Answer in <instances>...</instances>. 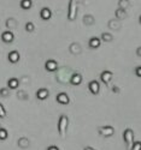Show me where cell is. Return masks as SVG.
Segmentation results:
<instances>
[{
	"label": "cell",
	"instance_id": "6da1fadb",
	"mask_svg": "<svg viewBox=\"0 0 141 150\" xmlns=\"http://www.w3.org/2000/svg\"><path fill=\"white\" fill-rule=\"evenodd\" d=\"M58 72H57V81L59 82V83H62V84H65V83H68L69 81H70V77H71V74L74 73L69 67H62V69H59V70H57Z\"/></svg>",
	"mask_w": 141,
	"mask_h": 150
},
{
	"label": "cell",
	"instance_id": "7a4b0ae2",
	"mask_svg": "<svg viewBox=\"0 0 141 150\" xmlns=\"http://www.w3.org/2000/svg\"><path fill=\"white\" fill-rule=\"evenodd\" d=\"M68 125H69V118L65 114H62L59 117L58 120V133L62 138H64L67 134V130H68Z\"/></svg>",
	"mask_w": 141,
	"mask_h": 150
},
{
	"label": "cell",
	"instance_id": "3957f363",
	"mask_svg": "<svg viewBox=\"0 0 141 150\" xmlns=\"http://www.w3.org/2000/svg\"><path fill=\"white\" fill-rule=\"evenodd\" d=\"M76 16H77V1L76 0H70L69 10H68V19L72 22L76 19Z\"/></svg>",
	"mask_w": 141,
	"mask_h": 150
},
{
	"label": "cell",
	"instance_id": "277c9868",
	"mask_svg": "<svg viewBox=\"0 0 141 150\" xmlns=\"http://www.w3.org/2000/svg\"><path fill=\"white\" fill-rule=\"evenodd\" d=\"M123 141L125 143L127 149L129 150V148L134 143V131L132 129H125L124 130V132H123Z\"/></svg>",
	"mask_w": 141,
	"mask_h": 150
},
{
	"label": "cell",
	"instance_id": "5b68a950",
	"mask_svg": "<svg viewBox=\"0 0 141 150\" xmlns=\"http://www.w3.org/2000/svg\"><path fill=\"white\" fill-rule=\"evenodd\" d=\"M98 132L101 137H104V138H110L115 134V129L110 125H106V126H99L98 127Z\"/></svg>",
	"mask_w": 141,
	"mask_h": 150
},
{
	"label": "cell",
	"instance_id": "8992f818",
	"mask_svg": "<svg viewBox=\"0 0 141 150\" xmlns=\"http://www.w3.org/2000/svg\"><path fill=\"white\" fill-rule=\"evenodd\" d=\"M112 77H113V73L109 70H105V71H102L100 73V81L104 83L105 85H109L110 82L112 81Z\"/></svg>",
	"mask_w": 141,
	"mask_h": 150
},
{
	"label": "cell",
	"instance_id": "52a82bcc",
	"mask_svg": "<svg viewBox=\"0 0 141 150\" xmlns=\"http://www.w3.org/2000/svg\"><path fill=\"white\" fill-rule=\"evenodd\" d=\"M88 89H89V91H91L93 95H98L99 94V91H100V84H99V82L98 81H91L88 83Z\"/></svg>",
	"mask_w": 141,
	"mask_h": 150
},
{
	"label": "cell",
	"instance_id": "ba28073f",
	"mask_svg": "<svg viewBox=\"0 0 141 150\" xmlns=\"http://www.w3.org/2000/svg\"><path fill=\"white\" fill-rule=\"evenodd\" d=\"M45 69L48 71V72H56L58 70V64L57 61L53 60V59H49L45 62Z\"/></svg>",
	"mask_w": 141,
	"mask_h": 150
},
{
	"label": "cell",
	"instance_id": "9c48e42d",
	"mask_svg": "<svg viewBox=\"0 0 141 150\" xmlns=\"http://www.w3.org/2000/svg\"><path fill=\"white\" fill-rule=\"evenodd\" d=\"M56 100H57V102L60 103V105H68L70 102V97L67 93H59L56 96Z\"/></svg>",
	"mask_w": 141,
	"mask_h": 150
},
{
	"label": "cell",
	"instance_id": "30bf717a",
	"mask_svg": "<svg viewBox=\"0 0 141 150\" xmlns=\"http://www.w3.org/2000/svg\"><path fill=\"white\" fill-rule=\"evenodd\" d=\"M69 83H71L72 85H80L82 83V74L79 72H74L70 77Z\"/></svg>",
	"mask_w": 141,
	"mask_h": 150
},
{
	"label": "cell",
	"instance_id": "8fae6325",
	"mask_svg": "<svg viewBox=\"0 0 141 150\" xmlns=\"http://www.w3.org/2000/svg\"><path fill=\"white\" fill-rule=\"evenodd\" d=\"M1 40H3V42H5V43H11L12 41L15 40V35H14V33H12V31L6 30V31H4V33L1 34Z\"/></svg>",
	"mask_w": 141,
	"mask_h": 150
},
{
	"label": "cell",
	"instance_id": "7c38bea8",
	"mask_svg": "<svg viewBox=\"0 0 141 150\" xmlns=\"http://www.w3.org/2000/svg\"><path fill=\"white\" fill-rule=\"evenodd\" d=\"M100 45H101V41H100L99 37H97V36L91 37V39H89V41H88V46H89V48H92V49L99 48Z\"/></svg>",
	"mask_w": 141,
	"mask_h": 150
},
{
	"label": "cell",
	"instance_id": "4fadbf2b",
	"mask_svg": "<svg viewBox=\"0 0 141 150\" xmlns=\"http://www.w3.org/2000/svg\"><path fill=\"white\" fill-rule=\"evenodd\" d=\"M48 96H49V91H48V89H46V88H40L39 90L36 91V97L39 98V100H41V101L46 100Z\"/></svg>",
	"mask_w": 141,
	"mask_h": 150
},
{
	"label": "cell",
	"instance_id": "5bb4252c",
	"mask_svg": "<svg viewBox=\"0 0 141 150\" xmlns=\"http://www.w3.org/2000/svg\"><path fill=\"white\" fill-rule=\"evenodd\" d=\"M19 58H21V55H19V53L17 51H11L9 53V55H7L9 61L12 62V64H16V62H18L19 61Z\"/></svg>",
	"mask_w": 141,
	"mask_h": 150
},
{
	"label": "cell",
	"instance_id": "9a60e30c",
	"mask_svg": "<svg viewBox=\"0 0 141 150\" xmlns=\"http://www.w3.org/2000/svg\"><path fill=\"white\" fill-rule=\"evenodd\" d=\"M40 17L44 19V21H48L51 17H52V11L48 7H42L41 11H40Z\"/></svg>",
	"mask_w": 141,
	"mask_h": 150
},
{
	"label": "cell",
	"instance_id": "2e32d148",
	"mask_svg": "<svg viewBox=\"0 0 141 150\" xmlns=\"http://www.w3.org/2000/svg\"><path fill=\"white\" fill-rule=\"evenodd\" d=\"M69 51H70V53H71V54L77 55V54H80V53L82 52V48H81L80 43H77V42H74V43H71V45H70V47H69Z\"/></svg>",
	"mask_w": 141,
	"mask_h": 150
},
{
	"label": "cell",
	"instance_id": "e0dca14e",
	"mask_svg": "<svg viewBox=\"0 0 141 150\" xmlns=\"http://www.w3.org/2000/svg\"><path fill=\"white\" fill-rule=\"evenodd\" d=\"M18 85H19V79L18 78H15V77H12L7 81V88L10 90H14V89H17L18 88Z\"/></svg>",
	"mask_w": 141,
	"mask_h": 150
},
{
	"label": "cell",
	"instance_id": "ac0fdd59",
	"mask_svg": "<svg viewBox=\"0 0 141 150\" xmlns=\"http://www.w3.org/2000/svg\"><path fill=\"white\" fill-rule=\"evenodd\" d=\"M29 144H30V142L27 137H21V138H18V141H17V145L21 149H27L29 146Z\"/></svg>",
	"mask_w": 141,
	"mask_h": 150
},
{
	"label": "cell",
	"instance_id": "d6986e66",
	"mask_svg": "<svg viewBox=\"0 0 141 150\" xmlns=\"http://www.w3.org/2000/svg\"><path fill=\"white\" fill-rule=\"evenodd\" d=\"M115 16H116V19L117 21H122V19H125L127 18V11L125 10H122V8H117L116 11H115Z\"/></svg>",
	"mask_w": 141,
	"mask_h": 150
},
{
	"label": "cell",
	"instance_id": "ffe728a7",
	"mask_svg": "<svg viewBox=\"0 0 141 150\" xmlns=\"http://www.w3.org/2000/svg\"><path fill=\"white\" fill-rule=\"evenodd\" d=\"M83 23L86 24V25L91 27V25H93V24L95 23V19H94V17L92 15H84L83 16Z\"/></svg>",
	"mask_w": 141,
	"mask_h": 150
},
{
	"label": "cell",
	"instance_id": "44dd1931",
	"mask_svg": "<svg viewBox=\"0 0 141 150\" xmlns=\"http://www.w3.org/2000/svg\"><path fill=\"white\" fill-rule=\"evenodd\" d=\"M5 24H6V27H7V29H9L10 31H11V29H15V28H17V25H18V23L16 22L15 18H9Z\"/></svg>",
	"mask_w": 141,
	"mask_h": 150
},
{
	"label": "cell",
	"instance_id": "7402d4cb",
	"mask_svg": "<svg viewBox=\"0 0 141 150\" xmlns=\"http://www.w3.org/2000/svg\"><path fill=\"white\" fill-rule=\"evenodd\" d=\"M109 28L110 29H115V30L121 29V22L117 21V19H111L109 22Z\"/></svg>",
	"mask_w": 141,
	"mask_h": 150
},
{
	"label": "cell",
	"instance_id": "603a6c76",
	"mask_svg": "<svg viewBox=\"0 0 141 150\" xmlns=\"http://www.w3.org/2000/svg\"><path fill=\"white\" fill-rule=\"evenodd\" d=\"M99 39H100V41L111 42V41L113 40V36H112V34H110V33H102V34H101V36L99 37Z\"/></svg>",
	"mask_w": 141,
	"mask_h": 150
},
{
	"label": "cell",
	"instance_id": "cb8c5ba5",
	"mask_svg": "<svg viewBox=\"0 0 141 150\" xmlns=\"http://www.w3.org/2000/svg\"><path fill=\"white\" fill-rule=\"evenodd\" d=\"M31 6H33L31 0H22V1H21V7L23 10H29Z\"/></svg>",
	"mask_w": 141,
	"mask_h": 150
},
{
	"label": "cell",
	"instance_id": "d4e9b609",
	"mask_svg": "<svg viewBox=\"0 0 141 150\" xmlns=\"http://www.w3.org/2000/svg\"><path fill=\"white\" fill-rule=\"evenodd\" d=\"M17 97L19 98V100H28V93L25 91V90H18L17 91Z\"/></svg>",
	"mask_w": 141,
	"mask_h": 150
},
{
	"label": "cell",
	"instance_id": "484cf974",
	"mask_svg": "<svg viewBox=\"0 0 141 150\" xmlns=\"http://www.w3.org/2000/svg\"><path fill=\"white\" fill-rule=\"evenodd\" d=\"M7 137H9V132H7V130L4 129V127H1V129H0V141H5V139H7Z\"/></svg>",
	"mask_w": 141,
	"mask_h": 150
},
{
	"label": "cell",
	"instance_id": "4316f807",
	"mask_svg": "<svg viewBox=\"0 0 141 150\" xmlns=\"http://www.w3.org/2000/svg\"><path fill=\"white\" fill-rule=\"evenodd\" d=\"M25 30H27L28 33H33L35 30V25L33 22H27V24H25Z\"/></svg>",
	"mask_w": 141,
	"mask_h": 150
},
{
	"label": "cell",
	"instance_id": "83f0119b",
	"mask_svg": "<svg viewBox=\"0 0 141 150\" xmlns=\"http://www.w3.org/2000/svg\"><path fill=\"white\" fill-rule=\"evenodd\" d=\"M129 150H141V142L140 141H134V143L132 144Z\"/></svg>",
	"mask_w": 141,
	"mask_h": 150
},
{
	"label": "cell",
	"instance_id": "f1b7e54d",
	"mask_svg": "<svg viewBox=\"0 0 141 150\" xmlns=\"http://www.w3.org/2000/svg\"><path fill=\"white\" fill-rule=\"evenodd\" d=\"M118 8H122V10H125L128 6H129V1L128 0H120L118 1Z\"/></svg>",
	"mask_w": 141,
	"mask_h": 150
},
{
	"label": "cell",
	"instance_id": "f546056e",
	"mask_svg": "<svg viewBox=\"0 0 141 150\" xmlns=\"http://www.w3.org/2000/svg\"><path fill=\"white\" fill-rule=\"evenodd\" d=\"M6 114H7V112H6L5 107H4V105H3L1 102H0V119L6 118Z\"/></svg>",
	"mask_w": 141,
	"mask_h": 150
},
{
	"label": "cell",
	"instance_id": "4dcf8cb0",
	"mask_svg": "<svg viewBox=\"0 0 141 150\" xmlns=\"http://www.w3.org/2000/svg\"><path fill=\"white\" fill-rule=\"evenodd\" d=\"M10 95V89L7 88H1L0 89V96L1 97H7Z\"/></svg>",
	"mask_w": 141,
	"mask_h": 150
},
{
	"label": "cell",
	"instance_id": "1f68e13d",
	"mask_svg": "<svg viewBox=\"0 0 141 150\" xmlns=\"http://www.w3.org/2000/svg\"><path fill=\"white\" fill-rule=\"evenodd\" d=\"M111 90H112V93H115V94H120V91H121L117 85H113L112 88H111Z\"/></svg>",
	"mask_w": 141,
	"mask_h": 150
},
{
	"label": "cell",
	"instance_id": "d6a6232c",
	"mask_svg": "<svg viewBox=\"0 0 141 150\" xmlns=\"http://www.w3.org/2000/svg\"><path fill=\"white\" fill-rule=\"evenodd\" d=\"M135 74L137 77H141V66H136L135 69Z\"/></svg>",
	"mask_w": 141,
	"mask_h": 150
},
{
	"label": "cell",
	"instance_id": "836d02e7",
	"mask_svg": "<svg viewBox=\"0 0 141 150\" xmlns=\"http://www.w3.org/2000/svg\"><path fill=\"white\" fill-rule=\"evenodd\" d=\"M47 150H59V148H58L57 145H49V146L47 148Z\"/></svg>",
	"mask_w": 141,
	"mask_h": 150
},
{
	"label": "cell",
	"instance_id": "e575fe53",
	"mask_svg": "<svg viewBox=\"0 0 141 150\" xmlns=\"http://www.w3.org/2000/svg\"><path fill=\"white\" fill-rule=\"evenodd\" d=\"M136 54H137V57L141 55V48L140 47H137V49H136Z\"/></svg>",
	"mask_w": 141,
	"mask_h": 150
},
{
	"label": "cell",
	"instance_id": "d590c367",
	"mask_svg": "<svg viewBox=\"0 0 141 150\" xmlns=\"http://www.w3.org/2000/svg\"><path fill=\"white\" fill-rule=\"evenodd\" d=\"M83 150H95V149H94V148H92V146H88V145H87V146H84V148H83Z\"/></svg>",
	"mask_w": 141,
	"mask_h": 150
},
{
	"label": "cell",
	"instance_id": "8d00e7d4",
	"mask_svg": "<svg viewBox=\"0 0 141 150\" xmlns=\"http://www.w3.org/2000/svg\"><path fill=\"white\" fill-rule=\"evenodd\" d=\"M0 129H1V125H0Z\"/></svg>",
	"mask_w": 141,
	"mask_h": 150
}]
</instances>
